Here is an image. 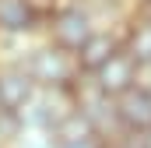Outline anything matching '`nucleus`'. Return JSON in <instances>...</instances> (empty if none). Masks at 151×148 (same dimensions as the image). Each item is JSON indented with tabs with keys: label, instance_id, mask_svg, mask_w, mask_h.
I'll use <instances>...</instances> for the list:
<instances>
[{
	"label": "nucleus",
	"instance_id": "f257e3e1",
	"mask_svg": "<svg viewBox=\"0 0 151 148\" xmlns=\"http://www.w3.org/2000/svg\"><path fill=\"white\" fill-rule=\"evenodd\" d=\"M25 71H28V78L35 81V88H74L77 81H81L77 57L67 53V49H60V46L35 49Z\"/></svg>",
	"mask_w": 151,
	"mask_h": 148
},
{
	"label": "nucleus",
	"instance_id": "f03ea898",
	"mask_svg": "<svg viewBox=\"0 0 151 148\" xmlns=\"http://www.w3.org/2000/svg\"><path fill=\"white\" fill-rule=\"evenodd\" d=\"M95 28H91V14L84 11V7H56L53 14H49V36H53V46H60V49H67V53H77L88 36H91Z\"/></svg>",
	"mask_w": 151,
	"mask_h": 148
},
{
	"label": "nucleus",
	"instance_id": "7ed1b4c3",
	"mask_svg": "<svg viewBox=\"0 0 151 148\" xmlns=\"http://www.w3.org/2000/svg\"><path fill=\"white\" fill-rule=\"evenodd\" d=\"M91 85L102 92V95H109V99H119L123 92H130L134 85H137V64L119 49L116 57H109L99 71L91 74Z\"/></svg>",
	"mask_w": 151,
	"mask_h": 148
},
{
	"label": "nucleus",
	"instance_id": "20e7f679",
	"mask_svg": "<svg viewBox=\"0 0 151 148\" xmlns=\"http://www.w3.org/2000/svg\"><path fill=\"white\" fill-rule=\"evenodd\" d=\"M113 106H116V120H119L123 131H130V134H148L151 131V92L134 85L130 92L113 99Z\"/></svg>",
	"mask_w": 151,
	"mask_h": 148
},
{
	"label": "nucleus",
	"instance_id": "39448f33",
	"mask_svg": "<svg viewBox=\"0 0 151 148\" xmlns=\"http://www.w3.org/2000/svg\"><path fill=\"white\" fill-rule=\"evenodd\" d=\"M32 95H35V81L28 78L25 67H18V64L0 67V110L18 113Z\"/></svg>",
	"mask_w": 151,
	"mask_h": 148
},
{
	"label": "nucleus",
	"instance_id": "423d86ee",
	"mask_svg": "<svg viewBox=\"0 0 151 148\" xmlns=\"http://www.w3.org/2000/svg\"><path fill=\"white\" fill-rule=\"evenodd\" d=\"M119 53V42H116L109 32H91L88 36V42L77 49L74 57H77V67H81V74H95L109 57H116Z\"/></svg>",
	"mask_w": 151,
	"mask_h": 148
},
{
	"label": "nucleus",
	"instance_id": "0eeeda50",
	"mask_svg": "<svg viewBox=\"0 0 151 148\" xmlns=\"http://www.w3.org/2000/svg\"><path fill=\"white\" fill-rule=\"evenodd\" d=\"M35 25H39V18L28 0H0V28L4 32L21 36V32H32Z\"/></svg>",
	"mask_w": 151,
	"mask_h": 148
},
{
	"label": "nucleus",
	"instance_id": "6e6552de",
	"mask_svg": "<svg viewBox=\"0 0 151 148\" xmlns=\"http://www.w3.org/2000/svg\"><path fill=\"white\" fill-rule=\"evenodd\" d=\"M137 67H144V64H151V21H144V18H137L134 25H130V32H127V42L119 46Z\"/></svg>",
	"mask_w": 151,
	"mask_h": 148
},
{
	"label": "nucleus",
	"instance_id": "1a4fd4ad",
	"mask_svg": "<svg viewBox=\"0 0 151 148\" xmlns=\"http://www.w3.org/2000/svg\"><path fill=\"white\" fill-rule=\"evenodd\" d=\"M18 134H21V120H18V113L0 110V138H18Z\"/></svg>",
	"mask_w": 151,
	"mask_h": 148
},
{
	"label": "nucleus",
	"instance_id": "9d476101",
	"mask_svg": "<svg viewBox=\"0 0 151 148\" xmlns=\"http://www.w3.org/2000/svg\"><path fill=\"white\" fill-rule=\"evenodd\" d=\"M60 148H102V138L99 134H88L81 141H70V145H60Z\"/></svg>",
	"mask_w": 151,
	"mask_h": 148
},
{
	"label": "nucleus",
	"instance_id": "9b49d317",
	"mask_svg": "<svg viewBox=\"0 0 151 148\" xmlns=\"http://www.w3.org/2000/svg\"><path fill=\"white\" fill-rule=\"evenodd\" d=\"M141 18H144V21H151V0H144V7H141Z\"/></svg>",
	"mask_w": 151,
	"mask_h": 148
},
{
	"label": "nucleus",
	"instance_id": "f8f14e48",
	"mask_svg": "<svg viewBox=\"0 0 151 148\" xmlns=\"http://www.w3.org/2000/svg\"><path fill=\"white\" fill-rule=\"evenodd\" d=\"M144 148H151V131H148V134H144Z\"/></svg>",
	"mask_w": 151,
	"mask_h": 148
},
{
	"label": "nucleus",
	"instance_id": "ddd939ff",
	"mask_svg": "<svg viewBox=\"0 0 151 148\" xmlns=\"http://www.w3.org/2000/svg\"><path fill=\"white\" fill-rule=\"evenodd\" d=\"M102 148H106V145H102ZM109 148H113V145H109Z\"/></svg>",
	"mask_w": 151,
	"mask_h": 148
}]
</instances>
